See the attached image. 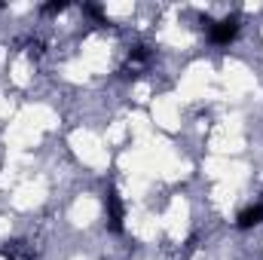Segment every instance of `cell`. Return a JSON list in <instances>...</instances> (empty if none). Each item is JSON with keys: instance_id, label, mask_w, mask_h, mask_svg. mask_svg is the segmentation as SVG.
<instances>
[{"instance_id": "obj_1", "label": "cell", "mask_w": 263, "mask_h": 260, "mask_svg": "<svg viewBox=\"0 0 263 260\" xmlns=\"http://www.w3.org/2000/svg\"><path fill=\"white\" fill-rule=\"evenodd\" d=\"M104 208H107V227H110V233H123L126 208H123V196H120L117 187H107V193H104Z\"/></svg>"}, {"instance_id": "obj_2", "label": "cell", "mask_w": 263, "mask_h": 260, "mask_svg": "<svg viewBox=\"0 0 263 260\" xmlns=\"http://www.w3.org/2000/svg\"><path fill=\"white\" fill-rule=\"evenodd\" d=\"M236 37H239V15H227V18H220V22L211 25V40L217 46H227Z\"/></svg>"}, {"instance_id": "obj_3", "label": "cell", "mask_w": 263, "mask_h": 260, "mask_svg": "<svg viewBox=\"0 0 263 260\" xmlns=\"http://www.w3.org/2000/svg\"><path fill=\"white\" fill-rule=\"evenodd\" d=\"M150 59H153V52H150V46H135L129 55V62L123 67V77H141V70L150 65Z\"/></svg>"}, {"instance_id": "obj_4", "label": "cell", "mask_w": 263, "mask_h": 260, "mask_svg": "<svg viewBox=\"0 0 263 260\" xmlns=\"http://www.w3.org/2000/svg\"><path fill=\"white\" fill-rule=\"evenodd\" d=\"M0 257H6V260H34V251H31L28 242H22V239H9V242L0 245Z\"/></svg>"}, {"instance_id": "obj_5", "label": "cell", "mask_w": 263, "mask_h": 260, "mask_svg": "<svg viewBox=\"0 0 263 260\" xmlns=\"http://www.w3.org/2000/svg\"><path fill=\"white\" fill-rule=\"evenodd\" d=\"M263 220V205H251V208H245L239 217H236V227L239 230H251V227H257Z\"/></svg>"}, {"instance_id": "obj_6", "label": "cell", "mask_w": 263, "mask_h": 260, "mask_svg": "<svg viewBox=\"0 0 263 260\" xmlns=\"http://www.w3.org/2000/svg\"><path fill=\"white\" fill-rule=\"evenodd\" d=\"M67 9V3L65 0H59V3H46V6H43V12H46V15H55V12H65Z\"/></svg>"}, {"instance_id": "obj_7", "label": "cell", "mask_w": 263, "mask_h": 260, "mask_svg": "<svg viewBox=\"0 0 263 260\" xmlns=\"http://www.w3.org/2000/svg\"><path fill=\"white\" fill-rule=\"evenodd\" d=\"M86 12H89L92 18H98V22H104V12H101V6H86Z\"/></svg>"}]
</instances>
